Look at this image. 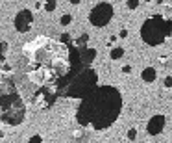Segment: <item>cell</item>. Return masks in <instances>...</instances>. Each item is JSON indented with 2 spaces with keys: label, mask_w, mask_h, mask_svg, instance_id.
I'll list each match as a JSON object with an SVG mask.
<instances>
[{
  "label": "cell",
  "mask_w": 172,
  "mask_h": 143,
  "mask_svg": "<svg viewBox=\"0 0 172 143\" xmlns=\"http://www.w3.org/2000/svg\"><path fill=\"white\" fill-rule=\"evenodd\" d=\"M113 6L107 4V2H100L98 6L93 7L91 15H89V20L93 26H106L111 19H113Z\"/></svg>",
  "instance_id": "3"
},
{
  "label": "cell",
  "mask_w": 172,
  "mask_h": 143,
  "mask_svg": "<svg viewBox=\"0 0 172 143\" xmlns=\"http://www.w3.org/2000/svg\"><path fill=\"white\" fill-rule=\"evenodd\" d=\"M165 86H167V87H170V86H172V78H170V76L165 80Z\"/></svg>",
  "instance_id": "11"
},
{
  "label": "cell",
  "mask_w": 172,
  "mask_h": 143,
  "mask_svg": "<svg viewBox=\"0 0 172 143\" xmlns=\"http://www.w3.org/2000/svg\"><path fill=\"white\" fill-rule=\"evenodd\" d=\"M172 34V22L170 20H163L161 17H152L148 20H145L143 28H141V37L146 45L157 47L161 45L167 35Z\"/></svg>",
  "instance_id": "2"
},
{
  "label": "cell",
  "mask_w": 172,
  "mask_h": 143,
  "mask_svg": "<svg viewBox=\"0 0 172 143\" xmlns=\"http://www.w3.org/2000/svg\"><path fill=\"white\" fill-rule=\"evenodd\" d=\"M70 20H72V17H70V15H63V17H61V24H63V26H67Z\"/></svg>",
  "instance_id": "8"
},
{
  "label": "cell",
  "mask_w": 172,
  "mask_h": 143,
  "mask_svg": "<svg viewBox=\"0 0 172 143\" xmlns=\"http://www.w3.org/2000/svg\"><path fill=\"white\" fill-rule=\"evenodd\" d=\"M120 108V93L115 87H100L82 104L78 119L82 125H91L93 128H107L119 117Z\"/></svg>",
  "instance_id": "1"
},
{
  "label": "cell",
  "mask_w": 172,
  "mask_h": 143,
  "mask_svg": "<svg viewBox=\"0 0 172 143\" xmlns=\"http://www.w3.org/2000/svg\"><path fill=\"white\" fill-rule=\"evenodd\" d=\"M122 56H124V48H122V47H117V48L111 50V60H119V58H122Z\"/></svg>",
  "instance_id": "7"
},
{
  "label": "cell",
  "mask_w": 172,
  "mask_h": 143,
  "mask_svg": "<svg viewBox=\"0 0 172 143\" xmlns=\"http://www.w3.org/2000/svg\"><path fill=\"white\" fill-rule=\"evenodd\" d=\"M31 22H33L31 13H30L28 9H22V11L17 15V19H15V28H17L19 32H28V30L31 28Z\"/></svg>",
  "instance_id": "4"
},
{
  "label": "cell",
  "mask_w": 172,
  "mask_h": 143,
  "mask_svg": "<svg viewBox=\"0 0 172 143\" xmlns=\"http://www.w3.org/2000/svg\"><path fill=\"white\" fill-rule=\"evenodd\" d=\"M163 128H165V117H163V115H154V117L148 121V127H146V130H148L150 136L161 134Z\"/></svg>",
  "instance_id": "5"
},
{
  "label": "cell",
  "mask_w": 172,
  "mask_h": 143,
  "mask_svg": "<svg viewBox=\"0 0 172 143\" xmlns=\"http://www.w3.org/2000/svg\"><path fill=\"white\" fill-rule=\"evenodd\" d=\"M137 6H139V0H128V7L130 9H135Z\"/></svg>",
  "instance_id": "9"
},
{
  "label": "cell",
  "mask_w": 172,
  "mask_h": 143,
  "mask_svg": "<svg viewBox=\"0 0 172 143\" xmlns=\"http://www.w3.org/2000/svg\"><path fill=\"white\" fill-rule=\"evenodd\" d=\"M141 78H143L145 82H154V80L157 78V73H156V69H154V67H146V69H143Z\"/></svg>",
  "instance_id": "6"
},
{
  "label": "cell",
  "mask_w": 172,
  "mask_h": 143,
  "mask_svg": "<svg viewBox=\"0 0 172 143\" xmlns=\"http://www.w3.org/2000/svg\"><path fill=\"white\" fill-rule=\"evenodd\" d=\"M56 7V2L54 0H48V4H46V11H52Z\"/></svg>",
  "instance_id": "10"
}]
</instances>
